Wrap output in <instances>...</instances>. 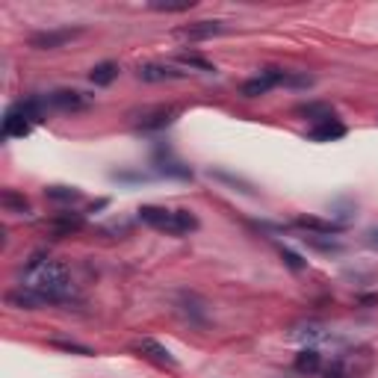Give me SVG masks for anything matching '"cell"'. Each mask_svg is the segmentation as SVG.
I'll return each instance as SVG.
<instances>
[{
    "label": "cell",
    "mask_w": 378,
    "mask_h": 378,
    "mask_svg": "<svg viewBox=\"0 0 378 378\" xmlns=\"http://www.w3.org/2000/svg\"><path fill=\"white\" fill-rule=\"evenodd\" d=\"M296 228L301 230H313V233H340L343 230V225H337V222H326V219H316V216H299L296 219Z\"/></svg>",
    "instance_id": "15"
},
{
    "label": "cell",
    "mask_w": 378,
    "mask_h": 378,
    "mask_svg": "<svg viewBox=\"0 0 378 378\" xmlns=\"http://www.w3.org/2000/svg\"><path fill=\"white\" fill-rule=\"evenodd\" d=\"M80 228H83V213H57L50 219V230L57 237H68V233H74Z\"/></svg>",
    "instance_id": "13"
},
{
    "label": "cell",
    "mask_w": 378,
    "mask_h": 378,
    "mask_svg": "<svg viewBox=\"0 0 378 378\" xmlns=\"http://www.w3.org/2000/svg\"><path fill=\"white\" fill-rule=\"evenodd\" d=\"M337 364L343 367V372L349 378H364L369 369H372V352L367 346H357V349H349L343 355H337Z\"/></svg>",
    "instance_id": "6"
},
{
    "label": "cell",
    "mask_w": 378,
    "mask_h": 378,
    "mask_svg": "<svg viewBox=\"0 0 378 378\" xmlns=\"http://www.w3.org/2000/svg\"><path fill=\"white\" fill-rule=\"evenodd\" d=\"M113 181H130V184H142L148 181L145 174H136V172H113Z\"/></svg>",
    "instance_id": "26"
},
{
    "label": "cell",
    "mask_w": 378,
    "mask_h": 378,
    "mask_svg": "<svg viewBox=\"0 0 378 378\" xmlns=\"http://www.w3.org/2000/svg\"><path fill=\"white\" fill-rule=\"evenodd\" d=\"M177 116H181V106L157 104V106H142V110H136L130 118H133V128H139V130H163Z\"/></svg>",
    "instance_id": "4"
},
{
    "label": "cell",
    "mask_w": 378,
    "mask_h": 378,
    "mask_svg": "<svg viewBox=\"0 0 378 378\" xmlns=\"http://www.w3.org/2000/svg\"><path fill=\"white\" fill-rule=\"evenodd\" d=\"M281 255H284V260H287V266H290V269H296V272H299V269H304V266H308V263H304L299 255H293V251H281Z\"/></svg>",
    "instance_id": "27"
},
{
    "label": "cell",
    "mask_w": 378,
    "mask_h": 378,
    "mask_svg": "<svg viewBox=\"0 0 378 378\" xmlns=\"http://www.w3.org/2000/svg\"><path fill=\"white\" fill-rule=\"evenodd\" d=\"M139 222H145L154 230L172 233V237H184L198 228V219L192 210H166V207H154V204H142L139 210Z\"/></svg>",
    "instance_id": "2"
},
{
    "label": "cell",
    "mask_w": 378,
    "mask_h": 378,
    "mask_svg": "<svg viewBox=\"0 0 378 378\" xmlns=\"http://www.w3.org/2000/svg\"><path fill=\"white\" fill-rule=\"evenodd\" d=\"M213 177H219V181H225V184H230V187H237L240 192H251V187L243 181V177H237V174H228V172H210Z\"/></svg>",
    "instance_id": "23"
},
{
    "label": "cell",
    "mask_w": 378,
    "mask_h": 378,
    "mask_svg": "<svg viewBox=\"0 0 378 378\" xmlns=\"http://www.w3.org/2000/svg\"><path fill=\"white\" fill-rule=\"evenodd\" d=\"M133 352H139L142 357H148V361H154V364H160V367H177V361H174V355L166 349V346H160L157 340H136L133 343Z\"/></svg>",
    "instance_id": "8"
},
{
    "label": "cell",
    "mask_w": 378,
    "mask_h": 378,
    "mask_svg": "<svg viewBox=\"0 0 378 378\" xmlns=\"http://www.w3.org/2000/svg\"><path fill=\"white\" fill-rule=\"evenodd\" d=\"M177 62L187 65V68H198V71H216L204 57H198V53H181V57H177Z\"/></svg>",
    "instance_id": "21"
},
{
    "label": "cell",
    "mask_w": 378,
    "mask_h": 378,
    "mask_svg": "<svg viewBox=\"0 0 378 378\" xmlns=\"http://www.w3.org/2000/svg\"><path fill=\"white\" fill-rule=\"evenodd\" d=\"M272 86H278V68H263L257 77H251V80L243 83V95L245 98H260Z\"/></svg>",
    "instance_id": "11"
},
{
    "label": "cell",
    "mask_w": 378,
    "mask_h": 378,
    "mask_svg": "<svg viewBox=\"0 0 378 378\" xmlns=\"http://www.w3.org/2000/svg\"><path fill=\"white\" fill-rule=\"evenodd\" d=\"M187 71H177L172 65H163V62H145L136 68V77L145 80V83H163V80H181Z\"/></svg>",
    "instance_id": "9"
},
{
    "label": "cell",
    "mask_w": 378,
    "mask_h": 378,
    "mask_svg": "<svg viewBox=\"0 0 378 378\" xmlns=\"http://www.w3.org/2000/svg\"><path fill=\"white\" fill-rule=\"evenodd\" d=\"M367 245L378 251V228H369V230H367Z\"/></svg>",
    "instance_id": "28"
},
{
    "label": "cell",
    "mask_w": 378,
    "mask_h": 378,
    "mask_svg": "<svg viewBox=\"0 0 378 378\" xmlns=\"http://www.w3.org/2000/svg\"><path fill=\"white\" fill-rule=\"evenodd\" d=\"M160 172L169 174V177H181V181H189V177H192V172L187 166H181L177 160H169V157L160 160Z\"/></svg>",
    "instance_id": "19"
},
{
    "label": "cell",
    "mask_w": 378,
    "mask_h": 378,
    "mask_svg": "<svg viewBox=\"0 0 378 378\" xmlns=\"http://www.w3.org/2000/svg\"><path fill=\"white\" fill-rule=\"evenodd\" d=\"M83 30L80 27H62V30H45V33H35L33 39H30V45L35 48V50H57V48H62V45H68L71 39H77Z\"/></svg>",
    "instance_id": "7"
},
{
    "label": "cell",
    "mask_w": 378,
    "mask_h": 378,
    "mask_svg": "<svg viewBox=\"0 0 378 378\" xmlns=\"http://www.w3.org/2000/svg\"><path fill=\"white\" fill-rule=\"evenodd\" d=\"M343 136H346V124L337 121V118L319 121V124H313V128L308 130V139H313V142H337Z\"/></svg>",
    "instance_id": "12"
},
{
    "label": "cell",
    "mask_w": 378,
    "mask_h": 378,
    "mask_svg": "<svg viewBox=\"0 0 378 378\" xmlns=\"http://www.w3.org/2000/svg\"><path fill=\"white\" fill-rule=\"evenodd\" d=\"M293 367H296L299 375H316V372L326 369V367H322V355H319L316 349H301V352L296 355Z\"/></svg>",
    "instance_id": "14"
},
{
    "label": "cell",
    "mask_w": 378,
    "mask_h": 378,
    "mask_svg": "<svg viewBox=\"0 0 378 378\" xmlns=\"http://www.w3.org/2000/svg\"><path fill=\"white\" fill-rule=\"evenodd\" d=\"M45 98H27L21 104H12L4 116V139H21L33 130V124L45 118Z\"/></svg>",
    "instance_id": "3"
},
{
    "label": "cell",
    "mask_w": 378,
    "mask_h": 378,
    "mask_svg": "<svg viewBox=\"0 0 378 378\" xmlns=\"http://www.w3.org/2000/svg\"><path fill=\"white\" fill-rule=\"evenodd\" d=\"M27 290H33L45 304H57L65 301L71 296V275H68V266L60 260H50L45 255H33V260L27 263V272H24V284Z\"/></svg>",
    "instance_id": "1"
},
{
    "label": "cell",
    "mask_w": 378,
    "mask_h": 378,
    "mask_svg": "<svg viewBox=\"0 0 378 378\" xmlns=\"http://www.w3.org/2000/svg\"><path fill=\"white\" fill-rule=\"evenodd\" d=\"M195 4L192 0H184V4H151L154 12H189Z\"/></svg>",
    "instance_id": "24"
},
{
    "label": "cell",
    "mask_w": 378,
    "mask_h": 378,
    "mask_svg": "<svg viewBox=\"0 0 378 378\" xmlns=\"http://www.w3.org/2000/svg\"><path fill=\"white\" fill-rule=\"evenodd\" d=\"M116 77H118V65L110 62V60H106V62H98L92 71H89V80H92L95 86H110Z\"/></svg>",
    "instance_id": "16"
},
{
    "label": "cell",
    "mask_w": 378,
    "mask_h": 378,
    "mask_svg": "<svg viewBox=\"0 0 378 378\" xmlns=\"http://www.w3.org/2000/svg\"><path fill=\"white\" fill-rule=\"evenodd\" d=\"M219 33H225L222 21H195V24H187V27H177V35H181V39H189V42L213 39V35H219Z\"/></svg>",
    "instance_id": "10"
},
{
    "label": "cell",
    "mask_w": 378,
    "mask_h": 378,
    "mask_svg": "<svg viewBox=\"0 0 378 378\" xmlns=\"http://www.w3.org/2000/svg\"><path fill=\"white\" fill-rule=\"evenodd\" d=\"M45 192L50 201H77L80 198V189H74V187H48Z\"/></svg>",
    "instance_id": "20"
},
{
    "label": "cell",
    "mask_w": 378,
    "mask_h": 378,
    "mask_svg": "<svg viewBox=\"0 0 378 378\" xmlns=\"http://www.w3.org/2000/svg\"><path fill=\"white\" fill-rule=\"evenodd\" d=\"M0 204H4L9 213H18V216H27L30 213V201L24 195H18L15 189H4V195H0Z\"/></svg>",
    "instance_id": "17"
},
{
    "label": "cell",
    "mask_w": 378,
    "mask_h": 378,
    "mask_svg": "<svg viewBox=\"0 0 378 378\" xmlns=\"http://www.w3.org/2000/svg\"><path fill=\"white\" fill-rule=\"evenodd\" d=\"M53 346L62 349V352H77V355H95L89 346H77V343H65V340H53Z\"/></svg>",
    "instance_id": "25"
},
{
    "label": "cell",
    "mask_w": 378,
    "mask_h": 378,
    "mask_svg": "<svg viewBox=\"0 0 378 378\" xmlns=\"http://www.w3.org/2000/svg\"><path fill=\"white\" fill-rule=\"evenodd\" d=\"M304 243H308L311 248H316V251H334V255H340L343 251V245H340L337 240H319V237H304Z\"/></svg>",
    "instance_id": "22"
},
{
    "label": "cell",
    "mask_w": 378,
    "mask_h": 378,
    "mask_svg": "<svg viewBox=\"0 0 378 378\" xmlns=\"http://www.w3.org/2000/svg\"><path fill=\"white\" fill-rule=\"evenodd\" d=\"M45 104L60 113H80L86 106H92V95L80 92V89H57V92H50L45 98Z\"/></svg>",
    "instance_id": "5"
},
{
    "label": "cell",
    "mask_w": 378,
    "mask_h": 378,
    "mask_svg": "<svg viewBox=\"0 0 378 378\" xmlns=\"http://www.w3.org/2000/svg\"><path fill=\"white\" fill-rule=\"evenodd\" d=\"M299 116H308V118H313V121L319 124V121H331V118H334V110H331L328 104L311 101V104H301V106H299Z\"/></svg>",
    "instance_id": "18"
}]
</instances>
